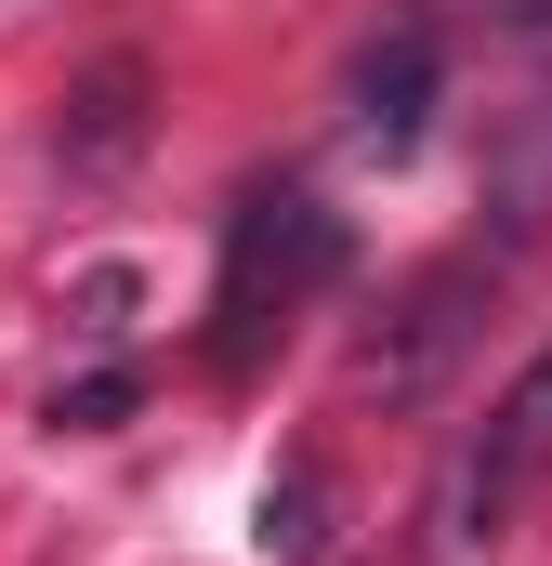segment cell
<instances>
[{"label":"cell","mask_w":552,"mask_h":566,"mask_svg":"<svg viewBox=\"0 0 552 566\" xmlns=\"http://www.w3.org/2000/svg\"><path fill=\"white\" fill-rule=\"evenodd\" d=\"M342 277V224L302 198V185H264V198H237V224H224V290H211V356L224 369H251L264 356V329H289L316 290Z\"/></svg>","instance_id":"6da1fadb"},{"label":"cell","mask_w":552,"mask_h":566,"mask_svg":"<svg viewBox=\"0 0 552 566\" xmlns=\"http://www.w3.org/2000/svg\"><path fill=\"white\" fill-rule=\"evenodd\" d=\"M540 488H552V343L527 356V369H513V382H500V409L474 422L460 474H447V541H460V554L513 541Z\"/></svg>","instance_id":"7a4b0ae2"},{"label":"cell","mask_w":552,"mask_h":566,"mask_svg":"<svg viewBox=\"0 0 552 566\" xmlns=\"http://www.w3.org/2000/svg\"><path fill=\"white\" fill-rule=\"evenodd\" d=\"M421 119H434V40H421V27H395V40L355 66V133L382 145V158H408Z\"/></svg>","instance_id":"3957f363"},{"label":"cell","mask_w":552,"mask_h":566,"mask_svg":"<svg viewBox=\"0 0 552 566\" xmlns=\"http://www.w3.org/2000/svg\"><path fill=\"white\" fill-rule=\"evenodd\" d=\"M264 541L276 554H316V461H289V474L264 488Z\"/></svg>","instance_id":"277c9868"},{"label":"cell","mask_w":552,"mask_h":566,"mask_svg":"<svg viewBox=\"0 0 552 566\" xmlns=\"http://www.w3.org/2000/svg\"><path fill=\"white\" fill-rule=\"evenodd\" d=\"M119 409H132V382H119V369H106V382H66V396H53V422H66V434L119 422Z\"/></svg>","instance_id":"5b68a950"}]
</instances>
